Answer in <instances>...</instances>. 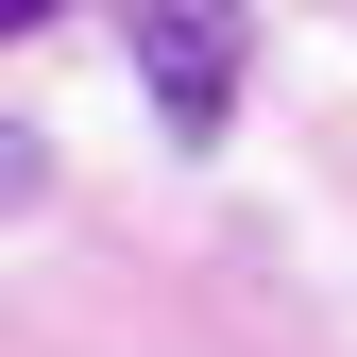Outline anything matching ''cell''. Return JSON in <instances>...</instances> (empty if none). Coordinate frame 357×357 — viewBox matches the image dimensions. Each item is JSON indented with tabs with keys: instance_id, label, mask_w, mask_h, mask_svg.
I'll list each match as a JSON object with an SVG mask.
<instances>
[{
	"instance_id": "6da1fadb",
	"label": "cell",
	"mask_w": 357,
	"mask_h": 357,
	"mask_svg": "<svg viewBox=\"0 0 357 357\" xmlns=\"http://www.w3.org/2000/svg\"><path fill=\"white\" fill-rule=\"evenodd\" d=\"M119 52H137V85L170 102V137H221V119H238V52H255V17H238V0H221V17L137 0V17H119Z\"/></svg>"
}]
</instances>
